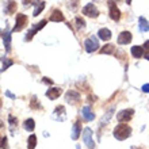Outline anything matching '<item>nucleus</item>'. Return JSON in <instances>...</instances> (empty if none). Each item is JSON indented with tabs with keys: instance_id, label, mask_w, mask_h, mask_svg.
<instances>
[{
	"instance_id": "nucleus-1",
	"label": "nucleus",
	"mask_w": 149,
	"mask_h": 149,
	"mask_svg": "<svg viewBox=\"0 0 149 149\" xmlns=\"http://www.w3.org/2000/svg\"><path fill=\"white\" fill-rule=\"evenodd\" d=\"M113 134L117 140L123 141V140H126V138H129L132 136V127L129 125H126L125 122H121L119 125H117L114 127Z\"/></svg>"
},
{
	"instance_id": "nucleus-2",
	"label": "nucleus",
	"mask_w": 149,
	"mask_h": 149,
	"mask_svg": "<svg viewBox=\"0 0 149 149\" xmlns=\"http://www.w3.org/2000/svg\"><path fill=\"white\" fill-rule=\"evenodd\" d=\"M84 47H86V52L88 53H94L99 49V41L98 38H95V37H90V38H87L84 41Z\"/></svg>"
},
{
	"instance_id": "nucleus-3",
	"label": "nucleus",
	"mask_w": 149,
	"mask_h": 149,
	"mask_svg": "<svg viewBox=\"0 0 149 149\" xmlns=\"http://www.w3.org/2000/svg\"><path fill=\"white\" fill-rule=\"evenodd\" d=\"M46 20H41L39 23H37V24H34V26H31V29L27 31V34H26V37H24V41H31L33 39V37L36 36L37 33L41 30V29H43L45 26H46Z\"/></svg>"
},
{
	"instance_id": "nucleus-4",
	"label": "nucleus",
	"mask_w": 149,
	"mask_h": 149,
	"mask_svg": "<svg viewBox=\"0 0 149 149\" xmlns=\"http://www.w3.org/2000/svg\"><path fill=\"white\" fill-rule=\"evenodd\" d=\"M81 134H83V141H84V144L90 149H94L95 142H94V140H92V132H91L90 127H86V129L83 130Z\"/></svg>"
},
{
	"instance_id": "nucleus-5",
	"label": "nucleus",
	"mask_w": 149,
	"mask_h": 149,
	"mask_svg": "<svg viewBox=\"0 0 149 149\" xmlns=\"http://www.w3.org/2000/svg\"><path fill=\"white\" fill-rule=\"evenodd\" d=\"M134 115L133 109H126V110H121L117 114V119L119 122H129Z\"/></svg>"
},
{
	"instance_id": "nucleus-6",
	"label": "nucleus",
	"mask_w": 149,
	"mask_h": 149,
	"mask_svg": "<svg viewBox=\"0 0 149 149\" xmlns=\"http://www.w3.org/2000/svg\"><path fill=\"white\" fill-rule=\"evenodd\" d=\"M109 8H110V18L115 22L121 19V11H119V8L117 7V4L114 0H109Z\"/></svg>"
},
{
	"instance_id": "nucleus-7",
	"label": "nucleus",
	"mask_w": 149,
	"mask_h": 149,
	"mask_svg": "<svg viewBox=\"0 0 149 149\" xmlns=\"http://www.w3.org/2000/svg\"><path fill=\"white\" fill-rule=\"evenodd\" d=\"M15 26H14V29H12V31H20L22 29L26 26V23H27V16L24 15V14H18L15 18Z\"/></svg>"
},
{
	"instance_id": "nucleus-8",
	"label": "nucleus",
	"mask_w": 149,
	"mask_h": 149,
	"mask_svg": "<svg viewBox=\"0 0 149 149\" xmlns=\"http://www.w3.org/2000/svg\"><path fill=\"white\" fill-rule=\"evenodd\" d=\"M83 14H84L86 16H88V18H98L99 16L98 8L95 7L92 3H88L87 6H84V8H83Z\"/></svg>"
},
{
	"instance_id": "nucleus-9",
	"label": "nucleus",
	"mask_w": 149,
	"mask_h": 149,
	"mask_svg": "<svg viewBox=\"0 0 149 149\" xmlns=\"http://www.w3.org/2000/svg\"><path fill=\"white\" fill-rule=\"evenodd\" d=\"M63 94V88H60V87H49L46 91V96L50 100H56V99H58V96Z\"/></svg>"
},
{
	"instance_id": "nucleus-10",
	"label": "nucleus",
	"mask_w": 149,
	"mask_h": 149,
	"mask_svg": "<svg viewBox=\"0 0 149 149\" xmlns=\"http://www.w3.org/2000/svg\"><path fill=\"white\" fill-rule=\"evenodd\" d=\"M65 99H67V102L68 103H77L79 100H80V94H79L77 91H74V90H69L65 94Z\"/></svg>"
},
{
	"instance_id": "nucleus-11",
	"label": "nucleus",
	"mask_w": 149,
	"mask_h": 149,
	"mask_svg": "<svg viewBox=\"0 0 149 149\" xmlns=\"http://www.w3.org/2000/svg\"><path fill=\"white\" fill-rule=\"evenodd\" d=\"M0 33H1V31H0ZM0 36L3 37L4 49H6V52H7V53H10V52H11V33L8 31V30H6V31L1 33Z\"/></svg>"
},
{
	"instance_id": "nucleus-12",
	"label": "nucleus",
	"mask_w": 149,
	"mask_h": 149,
	"mask_svg": "<svg viewBox=\"0 0 149 149\" xmlns=\"http://www.w3.org/2000/svg\"><path fill=\"white\" fill-rule=\"evenodd\" d=\"M132 34L130 31H122L119 36H118V43L119 45H127V43L132 42Z\"/></svg>"
},
{
	"instance_id": "nucleus-13",
	"label": "nucleus",
	"mask_w": 149,
	"mask_h": 149,
	"mask_svg": "<svg viewBox=\"0 0 149 149\" xmlns=\"http://www.w3.org/2000/svg\"><path fill=\"white\" fill-rule=\"evenodd\" d=\"M81 115H83V118H84L87 122L94 121V118H95V114L92 113V110H91L90 106H84V107H83V109H81Z\"/></svg>"
},
{
	"instance_id": "nucleus-14",
	"label": "nucleus",
	"mask_w": 149,
	"mask_h": 149,
	"mask_svg": "<svg viewBox=\"0 0 149 149\" xmlns=\"http://www.w3.org/2000/svg\"><path fill=\"white\" fill-rule=\"evenodd\" d=\"M81 132H83V129H81V125H80V122H76V123L73 125V127H72V134H71L72 140H77V138L80 137Z\"/></svg>"
},
{
	"instance_id": "nucleus-15",
	"label": "nucleus",
	"mask_w": 149,
	"mask_h": 149,
	"mask_svg": "<svg viewBox=\"0 0 149 149\" xmlns=\"http://www.w3.org/2000/svg\"><path fill=\"white\" fill-rule=\"evenodd\" d=\"M98 37L102 39V41H110L113 36H111V31L109 29H100L98 31Z\"/></svg>"
},
{
	"instance_id": "nucleus-16",
	"label": "nucleus",
	"mask_w": 149,
	"mask_h": 149,
	"mask_svg": "<svg viewBox=\"0 0 149 149\" xmlns=\"http://www.w3.org/2000/svg\"><path fill=\"white\" fill-rule=\"evenodd\" d=\"M100 53L102 54H114L115 53V45L113 43H107L100 49Z\"/></svg>"
},
{
	"instance_id": "nucleus-17",
	"label": "nucleus",
	"mask_w": 149,
	"mask_h": 149,
	"mask_svg": "<svg viewBox=\"0 0 149 149\" xmlns=\"http://www.w3.org/2000/svg\"><path fill=\"white\" fill-rule=\"evenodd\" d=\"M50 20H52V22H63V20H64V15L61 14V11H60V10H54V11H53V14L50 15Z\"/></svg>"
},
{
	"instance_id": "nucleus-18",
	"label": "nucleus",
	"mask_w": 149,
	"mask_h": 149,
	"mask_svg": "<svg viewBox=\"0 0 149 149\" xmlns=\"http://www.w3.org/2000/svg\"><path fill=\"white\" fill-rule=\"evenodd\" d=\"M132 54H133V57H136V58L142 57V56L145 54V53H144V47L142 46H133L132 47Z\"/></svg>"
},
{
	"instance_id": "nucleus-19",
	"label": "nucleus",
	"mask_w": 149,
	"mask_h": 149,
	"mask_svg": "<svg viewBox=\"0 0 149 149\" xmlns=\"http://www.w3.org/2000/svg\"><path fill=\"white\" fill-rule=\"evenodd\" d=\"M23 127L27 132H33V130L36 129V122H34V119L33 118H29V119H26L23 123Z\"/></svg>"
},
{
	"instance_id": "nucleus-20",
	"label": "nucleus",
	"mask_w": 149,
	"mask_h": 149,
	"mask_svg": "<svg viewBox=\"0 0 149 149\" xmlns=\"http://www.w3.org/2000/svg\"><path fill=\"white\" fill-rule=\"evenodd\" d=\"M36 146H37V136L36 134H31V136L27 138V148L36 149Z\"/></svg>"
},
{
	"instance_id": "nucleus-21",
	"label": "nucleus",
	"mask_w": 149,
	"mask_h": 149,
	"mask_svg": "<svg viewBox=\"0 0 149 149\" xmlns=\"http://www.w3.org/2000/svg\"><path fill=\"white\" fill-rule=\"evenodd\" d=\"M138 26H140V30L141 31H149V22L145 19V18H140V23H138Z\"/></svg>"
},
{
	"instance_id": "nucleus-22",
	"label": "nucleus",
	"mask_w": 149,
	"mask_h": 149,
	"mask_svg": "<svg viewBox=\"0 0 149 149\" xmlns=\"http://www.w3.org/2000/svg\"><path fill=\"white\" fill-rule=\"evenodd\" d=\"M43 8H45V1H39V3H37V7H36V10H34V12H33V15L34 16H38L41 12L43 11Z\"/></svg>"
},
{
	"instance_id": "nucleus-23",
	"label": "nucleus",
	"mask_w": 149,
	"mask_h": 149,
	"mask_svg": "<svg viewBox=\"0 0 149 149\" xmlns=\"http://www.w3.org/2000/svg\"><path fill=\"white\" fill-rule=\"evenodd\" d=\"M15 7H16V3L15 1H8V6H7V10H6V12L7 14H12V12H15Z\"/></svg>"
},
{
	"instance_id": "nucleus-24",
	"label": "nucleus",
	"mask_w": 149,
	"mask_h": 149,
	"mask_svg": "<svg viewBox=\"0 0 149 149\" xmlns=\"http://www.w3.org/2000/svg\"><path fill=\"white\" fill-rule=\"evenodd\" d=\"M30 107H31V109H34V110H36V109H41V103L37 102L36 96L31 99V102H30Z\"/></svg>"
},
{
	"instance_id": "nucleus-25",
	"label": "nucleus",
	"mask_w": 149,
	"mask_h": 149,
	"mask_svg": "<svg viewBox=\"0 0 149 149\" xmlns=\"http://www.w3.org/2000/svg\"><path fill=\"white\" fill-rule=\"evenodd\" d=\"M113 113H114V109H110V110L107 111V114H106V115H104V117H103V119H102V121H103V123H104V122H106V123H107V122H109V119H110V118H111V115H113Z\"/></svg>"
},
{
	"instance_id": "nucleus-26",
	"label": "nucleus",
	"mask_w": 149,
	"mask_h": 149,
	"mask_svg": "<svg viewBox=\"0 0 149 149\" xmlns=\"http://www.w3.org/2000/svg\"><path fill=\"white\" fill-rule=\"evenodd\" d=\"M76 26H77V29H81V27H86V22L81 19V18H76Z\"/></svg>"
},
{
	"instance_id": "nucleus-27",
	"label": "nucleus",
	"mask_w": 149,
	"mask_h": 149,
	"mask_svg": "<svg viewBox=\"0 0 149 149\" xmlns=\"http://www.w3.org/2000/svg\"><path fill=\"white\" fill-rule=\"evenodd\" d=\"M57 114H63V115H65V107L64 106H57L54 110V115H57Z\"/></svg>"
},
{
	"instance_id": "nucleus-28",
	"label": "nucleus",
	"mask_w": 149,
	"mask_h": 149,
	"mask_svg": "<svg viewBox=\"0 0 149 149\" xmlns=\"http://www.w3.org/2000/svg\"><path fill=\"white\" fill-rule=\"evenodd\" d=\"M0 148H1V149L8 148V140H7V137H4L3 140H1V142H0Z\"/></svg>"
},
{
	"instance_id": "nucleus-29",
	"label": "nucleus",
	"mask_w": 149,
	"mask_h": 149,
	"mask_svg": "<svg viewBox=\"0 0 149 149\" xmlns=\"http://www.w3.org/2000/svg\"><path fill=\"white\" fill-rule=\"evenodd\" d=\"M10 65H12V61H11V60H8V61H4L3 71H4V69H7V68H10Z\"/></svg>"
},
{
	"instance_id": "nucleus-30",
	"label": "nucleus",
	"mask_w": 149,
	"mask_h": 149,
	"mask_svg": "<svg viewBox=\"0 0 149 149\" xmlns=\"http://www.w3.org/2000/svg\"><path fill=\"white\" fill-rule=\"evenodd\" d=\"M42 81H43V83H46V84H49V86H52V84H53V81H52V80H49V79H46V77H43V79H42Z\"/></svg>"
},
{
	"instance_id": "nucleus-31",
	"label": "nucleus",
	"mask_w": 149,
	"mask_h": 149,
	"mask_svg": "<svg viewBox=\"0 0 149 149\" xmlns=\"http://www.w3.org/2000/svg\"><path fill=\"white\" fill-rule=\"evenodd\" d=\"M142 91L144 92H149V84H144L142 86Z\"/></svg>"
},
{
	"instance_id": "nucleus-32",
	"label": "nucleus",
	"mask_w": 149,
	"mask_h": 149,
	"mask_svg": "<svg viewBox=\"0 0 149 149\" xmlns=\"http://www.w3.org/2000/svg\"><path fill=\"white\" fill-rule=\"evenodd\" d=\"M144 47H145L146 50H149V39H148V41H145V43H144Z\"/></svg>"
},
{
	"instance_id": "nucleus-33",
	"label": "nucleus",
	"mask_w": 149,
	"mask_h": 149,
	"mask_svg": "<svg viewBox=\"0 0 149 149\" xmlns=\"http://www.w3.org/2000/svg\"><path fill=\"white\" fill-rule=\"evenodd\" d=\"M144 57H145V58H146V60H149V50H148V52H146L145 54H144Z\"/></svg>"
},
{
	"instance_id": "nucleus-34",
	"label": "nucleus",
	"mask_w": 149,
	"mask_h": 149,
	"mask_svg": "<svg viewBox=\"0 0 149 149\" xmlns=\"http://www.w3.org/2000/svg\"><path fill=\"white\" fill-rule=\"evenodd\" d=\"M126 3H127V4H130V3H132V0H126Z\"/></svg>"
},
{
	"instance_id": "nucleus-35",
	"label": "nucleus",
	"mask_w": 149,
	"mask_h": 149,
	"mask_svg": "<svg viewBox=\"0 0 149 149\" xmlns=\"http://www.w3.org/2000/svg\"><path fill=\"white\" fill-rule=\"evenodd\" d=\"M0 127H3V122L0 121Z\"/></svg>"
},
{
	"instance_id": "nucleus-36",
	"label": "nucleus",
	"mask_w": 149,
	"mask_h": 149,
	"mask_svg": "<svg viewBox=\"0 0 149 149\" xmlns=\"http://www.w3.org/2000/svg\"><path fill=\"white\" fill-rule=\"evenodd\" d=\"M133 149H136V148H133ZM137 149H140V148H137Z\"/></svg>"
}]
</instances>
